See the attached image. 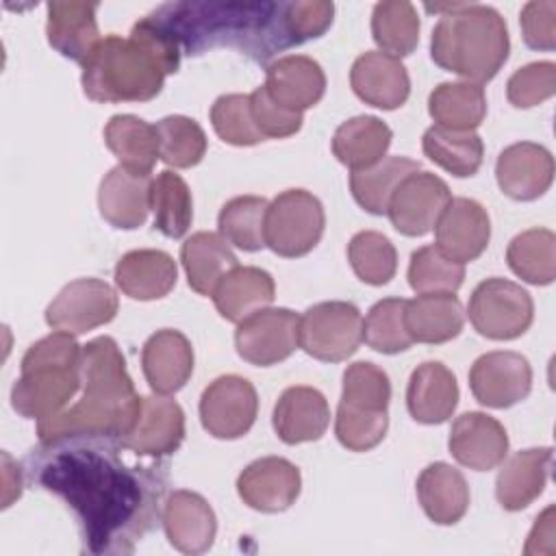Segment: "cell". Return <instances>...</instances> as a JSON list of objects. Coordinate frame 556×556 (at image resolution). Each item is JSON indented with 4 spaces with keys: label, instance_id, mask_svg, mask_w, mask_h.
<instances>
[{
    "label": "cell",
    "instance_id": "1",
    "mask_svg": "<svg viewBox=\"0 0 556 556\" xmlns=\"http://www.w3.org/2000/svg\"><path fill=\"white\" fill-rule=\"evenodd\" d=\"M119 450L113 439L65 437L39 443L26 456L28 480L67 504L83 549L96 556L132 554L165 504L167 465H128Z\"/></svg>",
    "mask_w": 556,
    "mask_h": 556
},
{
    "label": "cell",
    "instance_id": "2",
    "mask_svg": "<svg viewBox=\"0 0 556 556\" xmlns=\"http://www.w3.org/2000/svg\"><path fill=\"white\" fill-rule=\"evenodd\" d=\"M146 17L189 56L228 46L265 63L298 46L287 24V2L185 0L161 4Z\"/></svg>",
    "mask_w": 556,
    "mask_h": 556
},
{
    "label": "cell",
    "instance_id": "3",
    "mask_svg": "<svg viewBox=\"0 0 556 556\" xmlns=\"http://www.w3.org/2000/svg\"><path fill=\"white\" fill-rule=\"evenodd\" d=\"M80 376L83 397L74 406L37 421L39 443L65 437H100L119 443L132 428L141 397L115 339L104 334L83 345Z\"/></svg>",
    "mask_w": 556,
    "mask_h": 556
},
{
    "label": "cell",
    "instance_id": "4",
    "mask_svg": "<svg viewBox=\"0 0 556 556\" xmlns=\"http://www.w3.org/2000/svg\"><path fill=\"white\" fill-rule=\"evenodd\" d=\"M180 48L148 17L128 37L106 35L83 63V91L93 102H146L180 67Z\"/></svg>",
    "mask_w": 556,
    "mask_h": 556
},
{
    "label": "cell",
    "instance_id": "5",
    "mask_svg": "<svg viewBox=\"0 0 556 556\" xmlns=\"http://www.w3.org/2000/svg\"><path fill=\"white\" fill-rule=\"evenodd\" d=\"M443 13L432 28L430 56L452 74L469 83H489L510 52L508 28L500 11L486 4L426 7Z\"/></svg>",
    "mask_w": 556,
    "mask_h": 556
},
{
    "label": "cell",
    "instance_id": "6",
    "mask_svg": "<svg viewBox=\"0 0 556 556\" xmlns=\"http://www.w3.org/2000/svg\"><path fill=\"white\" fill-rule=\"evenodd\" d=\"M83 345L74 334L54 330L35 341L20 363V378L11 389V406L26 419H48L83 387Z\"/></svg>",
    "mask_w": 556,
    "mask_h": 556
},
{
    "label": "cell",
    "instance_id": "7",
    "mask_svg": "<svg viewBox=\"0 0 556 556\" xmlns=\"http://www.w3.org/2000/svg\"><path fill=\"white\" fill-rule=\"evenodd\" d=\"M326 213L311 191L287 189L278 193L265 217V245L285 258L308 254L321 239Z\"/></svg>",
    "mask_w": 556,
    "mask_h": 556
},
{
    "label": "cell",
    "instance_id": "8",
    "mask_svg": "<svg viewBox=\"0 0 556 556\" xmlns=\"http://www.w3.org/2000/svg\"><path fill=\"white\" fill-rule=\"evenodd\" d=\"M467 315L478 334L510 341L532 326L534 302L521 285L493 276L471 291Z\"/></svg>",
    "mask_w": 556,
    "mask_h": 556
},
{
    "label": "cell",
    "instance_id": "9",
    "mask_svg": "<svg viewBox=\"0 0 556 556\" xmlns=\"http://www.w3.org/2000/svg\"><path fill=\"white\" fill-rule=\"evenodd\" d=\"M363 341V315L352 302L330 300L308 306L300 315V348L324 363L350 358Z\"/></svg>",
    "mask_w": 556,
    "mask_h": 556
},
{
    "label": "cell",
    "instance_id": "10",
    "mask_svg": "<svg viewBox=\"0 0 556 556\" xmlns=\"http://www.w3.org/2000/svg\"><path fill=\"white\" fill-rule=\"evenodd\" d=\"M202 428L224 441L239 439L250 432L258 413V393L254 384L237 374L215 378L200 395Z\"/></svg>",
    "mask_w": 556,
    "mask_h": 556
},
{
    "label": "cell",
    "instance_id": "11",
    "mask_svg": "<svg viewBox=\"0 0 556 556\" xmlns=\"http://www.w3.org/2000/svg\"><path fill=\"white\" fill-rule=\"evenodd\" d=\"M300 315L291 308H261L237 324V354L256 367H271L287 361L298 348Z\"/></svg>",
    "mask_w": 556,
    "mask_h": 556
},
{
    "label": "cell",
    "instance_id": "12",
    "mask_svg": "<svg viewBox=\"0 0 556 556\" xmlns=\"http://www.w3.org/2000/svg\"><path fill=\"white\" fill-rule=\"evenodd\" d=\"M119 308L117 293L100 278L67 282L46 308V324L70 334H85L109 324Z\"/></svg>",
    "mask_w": 556,
    "mask_h": 556
},
{
    "label": "cell",
    "instance_id": "13",
    "mask_svg": "<svg viewBox=\"0 0 556 556\" xmlns=\"http://www.w3.org/2000/svg\"><path fill=\"white\" fill-rule=\"evenodd\" d=\"M450 200L452 193L447 182L430 172L419 169L408 174L397 185L389 200L387 215L397 232L406 237H424L437 226Z\"/></svg>",
    "mask_w": 556,
    "mask_h": 556
},
{
    "label": "cell",
    "instance_id": "14",
    "mask_svg": "<svg viewBox=\"0 0 556 556\" xmlns=\"http://www.w3.org/2000/svg\"><path fill=\"white\" fill-rule=\"evenodd\" d=\"M469 389L482 406L510 408L530 395L532 367L519 352H486L469 369Z\"/></svg>",
    "mask_w": 556,
    "mask_h": 556
},
{
    "label": "cell",
    "instance_id": "15",
    "mask_svg": "<svg viewBox=\"0 0 556 556\" xmlns=\"http://www.w3.org/2000/svg\"><path fill=\"white\" fill-rule=\"evenodd\" d=\"M185 439V413L176 400L167 395H146L141 397L139 415L119 439L122 450L132 452L139 458L161 460L174 454Z\"/></svg>",
    "mask_w": 556,
    "mask_h": 556
},
{
    "label": "cell",
    "instance_id": "16",
    "mask_svg": "<svg viewBox=\"0 0 556 556\" xmlns=\"http://www.w3.org/2000/svg\"><path fill=\"white\" fill-rule=\"evenodd\" d=\"M300 491V469L282 456L256 458L237 478L239 497L258 513H282L291 508Z\"/></svg>",
    "mask_w": 556,
    "mask_h": 556
},
{
    "label": "cell",
    "instance_id": "17",
    "mask_svg": "<svg viewBox=\"0 0 556 556\" xmlns=\"http://www.w3.org/2000/svg\"><path fill=\"white\" fill-rule=\"evenodd\" d=\"M447 447L458 465L473 471H491L508 456V434L495 417L469 410L454 419Z\"/></svg>",
    "mask_w": 556,
    "mask_h": 556
},
{
    "label": "cell",
    "instance_id": "18",
    "mask_svg": "<svg viewBox=\"0 0 556 556\" xmlns=\"http://www.w3.org/2000/svg\"><path fill=\"white\" fill-rule=\"evenodd\" d=\"M434 239L447 258L460 265L476 261L491 239L486 208L471 198H452L434 226Z\"/></svg>",
    "mask_w": 556,
    "mask_h": 556
},
{
    "label": "cell",
    "instance_id": "19",
    "mask_svg": "<svg viewBox=\"0 0 556 556\" xmlns=\"http://www.w3.org/2000/svg\"><path fill=\"white\" fill-rule=\"evenodd\" d=\"M495 178L508 198L532 202L541 198L554 180L552 152L534 141H519L504 148L495 161Z\"/></svg>",
    "mask_w": 556,
    "mask_h": 556
},
{
    "label": "cell",
    "instance_id": "20",
    "mask_svg": "<svg viewBox=\"0 0 556 556\" xmlns=\"http://www.w3.org/2000/svg\"><path fill=\"white\" fill-rule=\"evenodd\" d=\"M161 523L169 545L182 554L206 552L217 534V517L211 504L200 493L187 489L165 497Z\"/></svg>",
    "mask_w": 556,
    "mask_h": 556
},
{
    "label": "cell",
    "instance_id": "21",
    "mask_svg": "<svg viewBox=\"0 0 556 556\" xmlns=\"http://www.w3.org/2000/svg\"><path fill=\"white\" fill-rule=\"evenodd\" d=\"M350 85L365 104L382 111L402 106L410 96V78L404 63L380 50L356 56L350 70Z\"/></svg>",
    "mask_w": 556,
    "mask_h": 556
},
{
    "label": "cell",
    "instance_id": "22",
    "mask_svg": "<svg viewBox=\"0 0 556 556\" xmlns=\"http://www.w3.org/2000/svg\"><path fill=\"white\" fill-rule=\"evenodd\" d=\"M152 174H135L122 165L109 169L98 189V208L104 222L119 230L143 226L152 211Z\"/></svg>",
    "mask_w": 556,
    "mask_h": 556
},
{
    "label": "cell",
    "instance_id": "23",
    "mask_svg": "<svg viewBox=\"0 0 556 556\" xmlns=\"http://www.w3.org/2000/svg\"><path fill=\"white\" fill-rule=\"evenodd\" d=\"M330 424V406L321 391L306 384L289 387L274 404L271 426L287 445L308 443L324 437Z\"/></svg>",
    "mask_w": 556,
    "mask_h": 556
},
{
    "label": "cell",
    "instance_id": "24",
    "mask_svg": "<svg viewBox=\"0 0 556 556\" xmlns=\"http://www.w3.org/2000/svg\"><path fill=\"white\" fill-rule=\"evenodd\" d=\"M141 369L154 393L172 395L180 391L193 374L191 341L174 328L156 330L143 343Z\"/></svg>",
    "mask_w": 556,
    "mask_h": 556
},
{
    "label": "cell",
    "instance_id": "25",
    "mask_svg": "<svg viewBox=\"0 0 556 556\" xmlns=\"http://www.w3.org/2000/svg\"><path fill=\"white\" fill-rule=\"evenodd\" d=\"M263 87L280 106L304 113L324 98L326 74L315 59L287 54L267 65Z\"/></svg>",
    "mask_w": 556,
    "mask_h": 556
},
{
    "label": "cell",
    "instance_id": "26",
    "mask_svg": "<svg viewBox=\"0 0 556 556\" xmlns=\"http://www.w3.org/2000/svg\"><path fill=\"white\" fill-rule=\"evenodd\" d=\"M554 452L552 447H528L502 460L495 478V497L504 510L528 508L545 489Z\"/></svg>",
    "mask_w": 556,
    "mask_h": 556
},
{
    "label": "cell",
    "instance_id": "27",
    "mask_svg": "<svg viewBox=\"0 0 556 556\" xmlns=\"http://www.w3.org/2000/svg\"><path fill=\"white\" fill-rule=\"evenodd\" d=\"M46 37L48 43L65 59L85 63L102 41L96 22V2H48Z\"/></svg>",
    "mask_w": 556,
    "mask_h": 556
},
{
    "label": "cell",
    "instance_id": "28",
    "mask_svg": "<svg viewBox=\"0 0 556 556\" xmlns=\"http://www.w3.org/2000/svg\"><path fill=\"white\" fill-rule=\"evenodd\" d=\"M458 382L452 369L439 361L417 365L406 387V408L419 424H443L458 404Z\"/></svg>",
    "mask_w": 556,
    "mask_h": 556
},
{
    "label": "cell",
    "instance_id": "29",
    "mask_svg": "<svg viewBox=\"0 0 556 556\" xmlns=\"http://www.w3.org/2000/svg\"><path fill=\"white\" fill-rule=\"evenodd\" d=\"M176 280V261L163 250H130L115 265L117 289L139 302L165 298Z\"/></svg>",
    "mask_w": 556,
    "mask_h": 556
},
{
    "label": "cell",
    "instance_id": "30",
    "mask_svg": "<svg viewBox=\"0 0 556 556\" xmlns=\"http://www.w3.org/2000/svg\"><path fill=\"white\" fill-rule=\"evenodd\" d=\"M211 298L226 321L239 324L274 302L276 285L269 271L254 265H237L217 282Z\"/></svg>",
    "mask_w": 556,
    "mask_h": 556
},
{
    "label": "cell",
    "instance_id": "31",
    "mask_svg": "<svg viewBox=\"0 0 556 556\" xmlns=\"http://www.w3.org/2000/svg\"><path fill=\"white\" fill-rule=\"evenodd\" d=\"M417 500L437 526L458 523L469 508V486L465 476L447 463H430L417 478Z\"/></svg>",
    "mask_w": 556,
    "mask_h": 556
},
{
    "label": "cell",
    "instance_id": "32",
    "mask_svg": "<svg viewBox=\"0 0 556 556\" xmlns=\"http://www.w3.org/2000/svg\"><path fill=\"white\" fill-rule=\"evenodd\" d=\"M404 324L417 343H447L465 326V311L454 293H419L406 300Z\"/></svg>",
    "mask_w": 556,
    "mask_h": 556
},
{
    "label": "cell",
    "instance_id": "33",
    "mask_svg": "<svg viewBox=\"0 0 556 556\" xmlns=\"http://www.w3.org/2000/svg\"><path fill=\"white\" fill-rule=\"evenodd\" d=\"M180 263L185 267L189 287L204 298H211L217 282L239 265L228 241L208 230L193 232L185 239L180 248Z\"/></svg>",
    "mask_w": 556,
    "mask_h": 556
},
{
    "label": "cell",
    "instance_id": "34",
    "mask_svg": "<svg viewBox=\"0 0 556 556\" xmlns=\"http://www.w3.org/2000/svg\"><path fill=\"white\" fill-rule=\"evenodd\" d=\"M391 128L376 115L345 119L332 135V154L352 172L367 169L384 159L391 146Z\"/></svg>",
    "mask_w": 556,
    "mask_h": 556
},
{
    "label": "cell",
    "instance_id": "35",
    "mask_svg": "<svg viewBox=\"0 0 556 556\" xmlns=\"http://www.w3.org/2000/svg\"><path fill=\"white\" fill-rule=\"evenodd\" d=\"M104 143L119 165L135 174H152L161 159L156 126L130 113L113 115L106 122Z\"/></svg>",
    "mask_w": 556,
    "mask_h": 556
},
{
    "label": "cell",
    "instance_id": "36",
    "mask_svg": "<svg viewBox=\"0 0 556 556\" xmlns=\"http://www.w3.org/2000/svg\"><path fill=\"white\" fill-rule=\"evenodd\" d=\"M428 113L445 130H476L486 115L484 87L469 80L441 83L428 96Z\"/></svg>",
    "mask_w": 556,
    "mask_h": 556
},
{
    "label": "cell",
    "instance_id": "37",
    "mask_svg": "<svg viewBox=\"0 0 556 556\" xmlns=\"http://www.w3.org/2000/svg\"><path fill=\"white\" fill-rule=\"evenodd\" d=\"M421 163L408 156H384L367 169L350 174V191L361 208L371 215H384L391 195L397 185L413 172H419Z\"/></svg>",
    "mask_w": 556,
    "mask_h": 556
},
{
    "label": "cell",
    "instance_id": "38",
    "mask_svg": "<svg viewBox=\"0 0 556 556\" xmlns=\"http://www.w3.org/2000/svg\"><path fill=\"white\" fill-rule=\"evenodd\" d=\"M424 154L452 176H473L484 159V143L476 130H445L430 126L421 137Z\"/></svg>",
    "mask_w": 556,
    "mask_h": 556
},
{
    "label": "cell",
    "instance_id": "39",
    "mask_svg": "<svg viewBox=\"0 0 556 556\" xmlns=\"http://www.w3.org/2000/svg\"><path fill=\"white\" fill-rule=\"evenodd\" d=\"M506 263L521 280L545 287L556 278V235L549 228H530L513 237Z\"/></svg>",
    "mask_w": 556,
    "mask_h": 556
},
{
    "label": "cell",
    "instance_id": "40",
    "mask_svg": "<svg viewBox=\"0 0 556 556\" xmlns=\"http://www.w3.org/2000/svg\"><path fill=\"white\" fill-rule=\"evenodd\" d=\"M371 37L380 52L408 56L419 43V15L406 0L378 2L371 11Z\"/></svg>",
    "mask_w": 556,
    "mask_h": 556
},
{
    "label": "cell",
    "instance_id": "41",
    "mask_svg": "<svg viewBox=\"0 0 556 556\" xmlns=\"http://www.w3.org/2000/svg\"><path fill=\"white\" fill-rule=\"evenodd\" d=\"M269 202L261 195H237L228 200L219 215V235L243 252H258L265 248V217Z\"/></svg>",
    "mask_w": 556,
    "mask_h": 556
},
{
    "label": "cell",
    "instance_id": "42",
    "mask_svg": "<svg viewBox=\"0 0 556 556\" xmlns=\"http://www.w3.org/2000/svg\"><path fill=\"white\" fill-rule=\"evenodd\" d=\"M150 202L154 211V228L169 239L187 235L193 222V198L187 182L172 169L156 174L152 180Z\"/></svg>",
    "mask_w": 556,
    "mask_h": 556
},
{
    "label": "cell",
    "instance_id": "43",
    "mask_svg": "<svg viewBox=\"0 0 556 556\" xmlns=\"http://www.w3.org/2000/svg\"><path fill=\"white\" fill-rule=\"evenodd\" d=\"M159 132L161 161L176 169L198 165L206 154V135L202 126L187 115H167L154 124Z\"/></svg>",
    "mask_w": 556,
    "mask_h": 556
},
{
    "label": "cell",
    "instance_id": "44",
    "mask_svg": "<svg viewBox=\"0 0 556 556\" xmlns=\"http://www.w3.org/2000/svg\"><path fill=\"white\" fill-rule=\"evenodd\" d=\"M348 261L356 278L371 287L387 285L397 269L395 245L376 230H361L350 239Z\"/></svg>",
    "mask_w": 556,
    "mask_h": 556
},
{
    "label": "cell",
    "instance_id": "45",
    "mask_svg": "<svg viewBox=\"0 0 556 556\" xmlns=\"http://www.w3.org/2000/svg\"><path fill=\"white\" fill-rule=\"evenodd\" d=\"M404 298H384L376 302L363 321V341L382 354H397L408 350L410 339L404 324Z\"/></svg>",
    "mask_w": 556,
    "mask_h": 556
},
{
    "label": "cell",
    "instance_id": "46",
    "mask_svg": "<svg viewBox=\"0 0 556 556\" xmlns=\"http://www.w3.org/2000/svg\"><path fill=\"white\" fill-rule=\"evenodd\" d=\"M408 285L415 293H454L465 280V265L447 258L437 245L410 254Z\"/></svg>",
    "mask_w": 556,
    "mask_h": 556
},
{
    "label": "cell",
    "instance_id": "47",
    "mask_svg": "<svg viewBox=\"0 0 556 556\" xmlns=\"http://www.w3.org/2000/svg\"><path fill=\"white\" fill-rule=\"evenodd\" d=\"M389 428L387 410L358 408L345 402H339L334 417V434L339 443L350 452H367L376 447Z\"/></svg>",
    "mask_w": 556,
    "mask_h": 556
},
{
    "label": "cell",
    "instance_id": "48",
    "mask_svg": "<svg viewBox=\"0 0 556 556\" xmlns=\"http://www.w3.org/2000/svg\"><path fill=\"white\" fill-rule=\"evenodd\" d=\"M211 124L217 137L230 146H256L265 141L252 119L250 96L226 93L219 96L211 106Z\"/></svg>",
    "mask_w": 556,
    "mask_h": 556
},
{
    "label": "cell",
    "instance_id": "49",
    "mask_svg": "<svg viewBox=\"0 0 556 556\" xmlns=\"http://www.w3.org/2000/svg\"><path fill=\"white\" fill-rule=\"evenodd\" d=\"M341 402L369 410H387L391 402V382L387 371L369 361L348 365L343 371Z\"/></svg>",
    "mask_w": 556,
    "mask_h": 556
},
{
    "label": "cell",
    "instance_id": "50",
    "mask_svg": "<svg viewBox=\"0 0 556 556\" xmlns=\"http://www.w3.org/2000/svg\"><path fill=\"white\" fill-rule=\"evenodd\" d=\"M556 93V63L534 61L519 67L506 83V98L515 109H532Z\"/></svg>",
    "mask_w": 556,
    "mask_h": 556
},
{
    "label": "cell",
    "instance_id": "51",
    "mask_svg": "<svg viewBox=\"0 0 556 556\" xmlns=\"http://www.w3.org/2000/svg\"><path fill=\"white\" fill-rule=\"evenodd\" d=\"M250 111H252V119L254 126L258 128V132L265 139H285L295 135L302 128V113L289 111L285 106H280L269 93L267 89L261 85L250 93Z\"/></svg>",
    "mask_w": 556,
    "mask_h": 556
},
{
    "label": "cell",
    "instance_id": "52",
    "mask_svg": "<svg viewBox=\"0 0 556 556\" xmlns=\"http://www.w3.org/2000/svg\"><path fill=\"white\" fill-rule=\"evenodd\" d=\"M334 17V4L326 0H291L287 2V24L295 43L321 37Z\"/></svg>",
    "mask_w": 556,
    "mask_h": 556
},
{
    "label": "cell",
    "instance_id": "53",
    "mask_svg": "<svg viewBox=\"0 0 556 556\" xmlns=\"http://www.w3.org/2000/svg\"><path fill=\"white\" fill-rule=\"evenodd\" d=\"M521 35L528 48L552 52L556 48V2L554 0H530L523 4Z\"/></svg>",
    "mask_w": 556,
    "mask_h": 556
},
{
    "label": "cell",
    "instance_id": "54",
    "mask_svg": "<svg viewBox=\"0 0 556 556\" xmlns=\"http://www.w3.org/2000/svg\"><path fill=\"white\" fill-rule=\"evenodd\" d=\"M554 506H547L534 521L532 532L526 543V554H552L554 552Z\"/></svg>",
    "mask_w": 556,
    "mask_h": 556
}]
</instances>
